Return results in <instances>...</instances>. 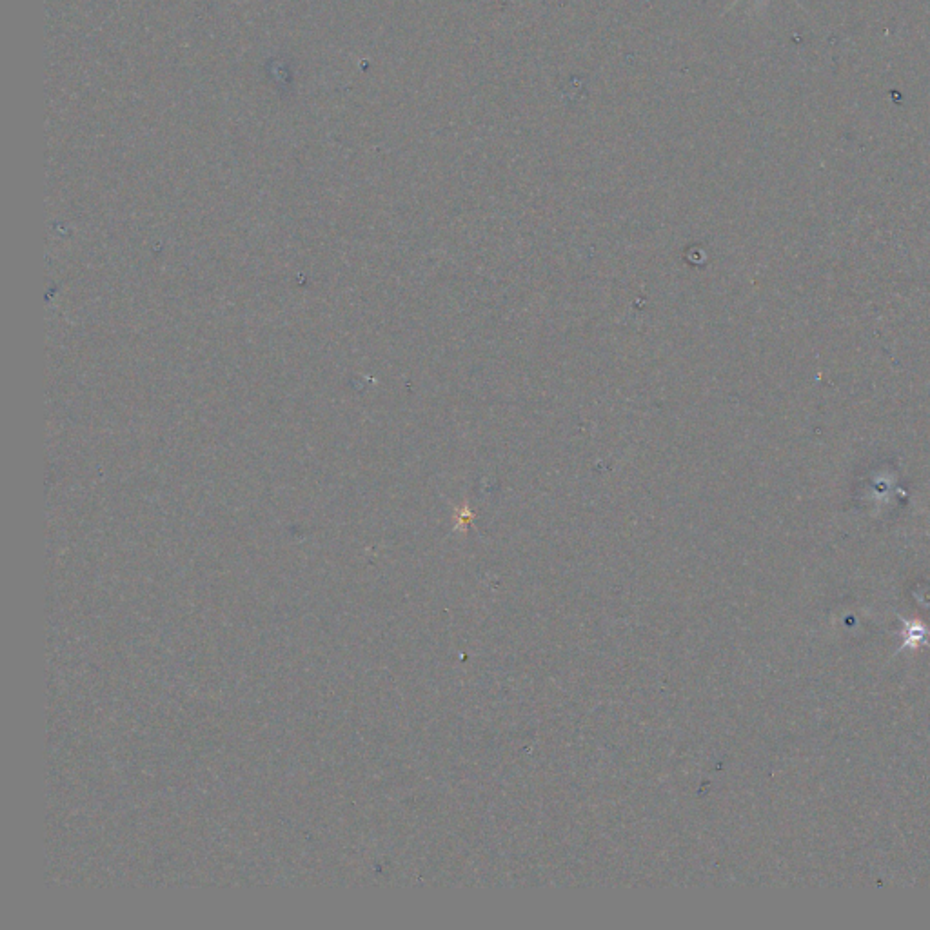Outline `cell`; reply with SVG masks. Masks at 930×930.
Wrapping results in <instances>:
<instances>
[{
    "mask_svg": "<svg viewBox=\"0 0 930 930\" xmlns=\"http://www.w3.org/2000/svg\"><path fill=\"white\" fill-rule=\"evenodd\" d=\"M738 2H742V0H733V4H731V6H729V8H727V11L733 10L734 6H736V4H738ZM767 2H769V0H762V4H767ZM794 2H796V4H798V6H800V8H803L802 4H800V2H798V0H794Z\"/></svg>",
    "mask_w": 930,
    "mask_h": 930,
    "instance_id": "obj_1",
    "label": "cell"
}]
</instances>
